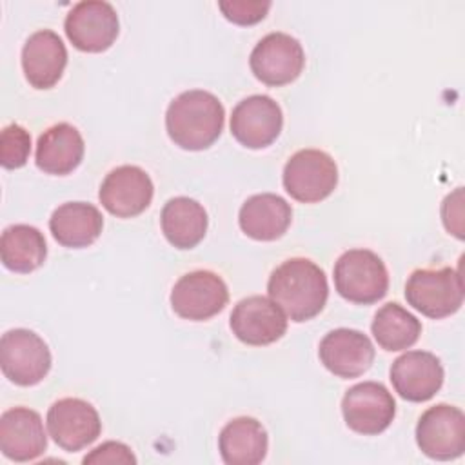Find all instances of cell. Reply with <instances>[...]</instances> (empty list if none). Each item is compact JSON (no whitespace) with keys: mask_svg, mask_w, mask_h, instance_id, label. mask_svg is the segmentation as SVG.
I'll list each match as a JSON object with an SVG mask.
<instances>
[{"mask_svg":"<svg viewBox=\"0 0 465 465\" xmlns=\"http://www.w3.org/2000/svg\"><path fill=\"white\" fill-rule=\"evenodd\" d=\"M84 463H136V458L127 445L120 441H105L93 449L84 458Z\"/></svg>","mask_w":465,"mask_h":465,"instance_id":"cell-29","label":"cell"},{"mask_svg":"<svg viewBox=\"0 0 465 465\" xmlns=\"http://www.w3.org/2000/svg\"><path fill=\"white\" fill-rule=\"evenodd\" d=\"M104 227L102 213L87 202H67L49 218L53 238L69 249H82L98 240Z\"/></svg>","mask_w":465,"mask_h":465,"instance_id":"cell-22","label":"cell"},{"mask_svg":"<svg viewBox=\"0 0 465 465\" xmlns=\"http://www.w3.org/2000/svg\"><path fill=\"white\" fill-rule=\"evenodd\" d=\"M347 427L363 436L383 432L396 416V401L385 385L363 381L352 385L341 400Z\"/></svg>","mask_w":465,"mask_h":465,"instance_id":"cell-10","label":"cell"},{"mask_svg":"<svg viewBox=\"0 0 465 465\" xmlns=\"http://www.w3.org/2000/svg\"><path fill=\"white\" fill-rule=\"evenodd\" d=\"M416 443L432 460L460 458L465 450V416L461 409L449 403L429 407L418 420Z\"/></svg>","mask_w":465,"mask_h":465,"instance_id":"cell-7","label":"cell"},{"mask_svg":"<svg viewBox=\"0 0 465 465\" xmlns=\"http://www.w3.org/2000/svg\"><path fill=\"white\" fill-rule=\"evenodd\" d=\"M223 16L238 25H252L265 18L271 9V2L262 0H222L218 2Z\"/></svg>","mask_w":465,"mask_h":465,"instance_id":"cell-28","label":"cell"},{"mask_svg":"<svg viewBox=\"0 0 465 465\" xmlns=\"http://www.w3.org/2000/svg\"><path fill=\"white\" fill-rule=\"evenodd\" d=\"M223 120L222 102L209 91L193 89L169 104L165 129L174 145L185 151H203L222 134Z\"/></svg>","mask_w":465,"mask_h":465,"instance_id":"cell-2","label":"cell"},{"mask_svg":"<svg viewBox=\"0 0 465 465\" xmlns=\"http://www.w3.org/2000/svg\"><path fill=\"white\" fill-rule=\"evenodd\" d=\"M334 287L347 302L371 305L387 294L389 272L376 252L349 249L334 263Z\"/></svg>","mask_w":465,"mask_h":465,"instance_id":"cell-3","label":"cell"},{"mask_svg":"<svg viewBox=\"0 0 465 465\" xmlns=\"http://www.w3.org/2000/svg\"><path fill=\"white\" fill-rule=\"evenodd\" d=\"M162 232L176 249L196 247L207 232V213L202 203L189 196L167 200L160 214Z\"/></svg>","mask_w":465,"mask_h":465,"instance_id":"cell-24","label":"cell"},{"mask_svg":"<svg viewBox=\"0 0 465 465\" xmlns=\"http://www.w3.org/2000/svg\"><path fill=\"white\" fill-rule=\"evenodd\" d=\"M283 127L282 107L267 94L243 98L231 114V133L243 147L263 149L271 145Z\"/></svg>","mask_w":465,"mask_h":465,"instance_id":"cell-14","label":"cell"},{"mask_svg":"<svg viewBox=\"0 0 465 465\" xmlns=\"http://www.w3.org/2000/svg\"><path fill=\"white\" fill-rule=\"evenodd\" d=\"M0 365L9 381L20 387H31L47 376L51 351L36 332L11 329L0 340Z\"/></svg>","mask_w":465,"mask_h":465,"instance_id":"cell-6","label":"cell"},{"mask_svg":"<svg viewBox=\"0 0 465 465\" xmlns=\"http://www.w3.org/2000/svg\"><path fill=\"white\" fill-rule=\"evenodd\" d=\"M218 449L227 465H258L269 449L267 430L256 418H234L222 429Z\"/></svg>","mask_w":465,"mask_h":465,"instance_id":"cell-23","label":"cell"},{"mask_svg":"<svg viewBox=\"0 0 465 465\" xmlns=\"http://www.w3.org/2000/svg\"><path fill=\"white\" fill-rule=\"evenodd\" d=\"M249 65L254 76L271 87L294 82L305 65L302 44L287 33L265 35L251 51Z\"/></svg>","mask_w":465,"mask_h":465,"instance_id":"cell-8","label":"cell"},{"mask_svg":"<svg viewBox=\"0 0 465 465\" xmlns=\"http://www.w3.org/2000/svg\"><path fill=\"white\" fill-rule=\"evenodd\" d=\"M154 185L138 165H120L109 171L100 185V203L118 218H133L143 213L153 200Z\"/></svg>","mask_w":465,"mask_h":465,"instance_id":"cell-13","label":"cell"},{"mask_svg":"<svg viewBox=\"0 0 465 465\" xmlns=\"http://www.w3.org/2000/svg\"><path fill=\"white\" fill-rule=\"evenodd\" d=\"M441 361L427 351H407L391 367L394 391L407 401L421 403L430 400L443 385Z\"/></svg>","mask_w":465,"mask_h":465,"instance_id":"cell-17","label":"cell"},{"mask_svg":"<svg viewBox=\"0 0 465 465\" xmlns=\"http://www.w3.org/2000/svg\"><path fill=\"white\" fill-rule=\"evenodd\" d=\"M84 151L85 145L80 131L67 122H60L40 134L35 162L40 171L64 176L80 165Z\"/></svg>","mask_w":465,"mask_h":465,"instance_id":"cell-20","label":"cell"},{"mask_svg":"<svg viewBox=\"0 0 465 465\" xmlns=\"http://www.w3.org/2000/svg\"><path fill=\"white\" fill-rule=\"evenodd\" d=\"M229 302L225 282L213 271L183 274L171 291V307L183 318L203 322L216 316Z\"/></svg>","mask_w":465,"mask_h":465,"instance_id":"cell-11","label":"cell"},{"mask_svg":"<svg viewBox=\"0 0 465 465\" xmlns=\"http://www.w3.org/2000/svg\"><path fill=\"white\" fill-rule=\"evenodd\" d=\"M405 300L421 314L440 320L463 303V280L452 267L416 269L405 283Z\"/></svg>","mask_w":465,"mask_h":465,"instance_id":"cell-4","label":"cell"},{"mask_svg":"<svg viewBox=\"0 0 465 465\" xmlns=\"http://www.w3.org/2000/svg\"><path fill=\"white\" fill-rule=\"evenodd\" d=\"M269 298L292 322H307L327 303L329 285L323 269L307 258H289L280 263L267 282Z\"/></svg>","mask_w":465,"mask_h":465,"instance_id":"cell-1","label":"cell"},{"mask_svg":"<svg viewBox=\"0 0 465 465\" xmlns=\"http://www.w3.org/2000/svg\"><path fill=\"white\" fill-rule=\"evenodd\" d=\"M327 371L338 378H358L374 361V345L367 334L356 329H334L327 332L318 347Z\"/></svg>","mask_w":465,"mask_h":465,"instance_id":"cell-16","label":"cell"},{"mask_svg":"<svg viewBox=\"0 0 465 465\" xmlns=\"http://www.w3.org/2000/svg\"><path fill=\"white\" fill-rule=\"evenodd\" d=\"M31 153V136L18 125L9 124L0 133V163L5 169H18L25 165Z\"/></svg>","mask_w":465,"mask_h":465,"instance_id":"cell-27","label":"cell"},{"mask_svg":"<svg viewBox=\"0 0 465 465\" xmlns=\"http://www.w3.org/2000/svg\"><path fill=\"white\" fill-rule=\"evenodd\" d=\"M64 31L78 51L102 53L114 44L120 22L109 2L84 0L74 4L67 13Z\"/></svg>","mask_w":465,"mask_h":465,"instance_id":"cell-9","label":"cell"},{"mask_svg":"<svg viewBox=\"0 0 465 465\" xmlns=\"http://www.w3.org/2000/svg\"><path fill=\"white\" fill-rule=\"evenodd\" d=\"M232 334L247 345H269L280 340L287 331L283 311L260 294L240 300L229 318Z\"/></svg>","mask_w":465,"mask_h":465,"instance_id":"cell-15","label":"cell"},{"mask_svg":"<svg viewBox=\"0 0 465 465\" xmlns=\"http://www.w3.org/2000/svg\"><path fill=\"white\" fill-rule=\"evenodd\" d=\"M338 185V167L331 154L320 149L294 153L283 167V187L302 203L325 200Z\"/></svg>","mask_w":465,"mask_h":465,"instance_id":"cell-5","label":"cell"},{"mask_svg":"<svg viewBox=\"0 0 465 465\" xmlns=\"http://www.w3.org/2000/svg\"><path fill=\"white\" fill-rule=\"evenodd\" d=\"M47 430L60 449L78 452L100 436L102 421L89 401L62 398L47 411Z\"/></svg>","mask_w":465,"mask_h":465,"instance_id":"cell-12","label":"cell"},{"mask_svg":"<svg viewBox=\"0 0 465 465\" xmlns=\"http://www.w3.org/2000/svg\"><path fill=\"white\" fill-rule=\"evenodd\" d=\"M291 220V205L272 193H262L247 198L238 214L240 229L258 242L278 240L289 229Z\"/></svg>","mask_w":465,"mask_h":465,"instance_id":"cell-21","label":"cell"},{"mask_svg":"<svg viewBox=\"0 0 465 465\" xmlns=\"http://www.w3.org/2000/svg\"><path fill=\"white\" fill-rule=\"evenodd\" d=\"M67 65V49L62 38L51 29L33 33L22 47V69L35 89H49Z\"/></svg>","mask_w":465,"mask_h":465,"instance_id":"cell-19","label":"cell"},{"mask_svg":"<svg viewBox=\"0 0 465 465\" xmlns=\"http://www.w3.org/2000/svg\"><path fill=\"white\" fill-rule=\"evenodd\" d=\"M47 449L42 418L27 407L7 409L0 416V450L11 461H33Z\"/></svg>","mask_w":465,"mask_h":465,"instance_id":"cell-18","label":"cell"},{"mask_svg":"<svg viewBox=\"0 0 465 465\" xmlns=\"http://www.w3.org/2000/svg\"><path fill=\"white\" fill-rule=\"evenodd\" d=\"M0 256L5 269L13 272H31L38 269L47 256L44 234L27 223H15L4 229L0 238Z\"/></svg>","mask_w":465,"mask_h":465,"instance_id":"cell-25","label":"cell"},{"mask_svg":"<svg viewBox=\"0 0 465 465\" xmlns=\"http://www.w3.org/2000/svg\"><path fill=\"white\" fill-rule=\"evenodd\" d=\"M371 331L381 349L403 351L418 341L421 334V323L400 303L389 302L374 314Z\"/></svg>","mask_w":465,"mask_h":465,"instance_id":"cell-26","label":"cell"}]
</instances>
